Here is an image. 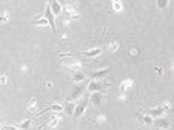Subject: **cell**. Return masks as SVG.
<instances>
[{"label": "cell", "instance_id": "cell-28", "mask_svg": "<svg viewBox=\"0 0 174 130\" xmlns=\"http://www.w3.org/2000/svg\"><path fill=\"white\" fill-rule=\"evenodd\" d=\"M3 128H5V130H17L16 127H11V125H5Z\"/></svg>", "mask_w": 174, "mask_h": 130}, {"label": "cell", "instance_id": "cell-14", "mask_svg": "<svg viewBox=\"0 0 174 130\" xmlns=\"http://www.w3.org/2000/svg\"><path fill=\"white\" fill-rule=\"evenodd\" d=\"M108 73H110V68H103V70L94 71V73H92V77H94V79H99V77H103L105 74H108Z\"/></svg>", "mask_w": 174, "mask_h": 130}, {"label": "cell", "instance_id": "cell-11", "mask_svg": "<svg viewBox=\"0 0 174 130\" xmlns=\"http://www.w3.org/2000/svg\"><path fill=\"white\" fill-rule=\"evenodd\" d=\"M154 122H156L157 128H163V130L169 125V121H168V119H165V118H157Z\"/></svg>", "mask_w": 174, "mask_h": 130}, {"label": "cell", "instance_id": "cell-23", "mask_svg": "<svg viewBox=\"0 0 174 130\" xmlns=\"http://www.w3.org/2000/svg\"><path fill=\"white\" fill-rule=\"evenodd\" d=\"M0 84L6 85V84H8V77H6V76H0Z\"/></svg>", "mask_w": 174, "mask_h": 130}, {"label": "cell", "instance_id": "cell-10", "mask_svg": "<svg viewBox=\"0 0 174 130\" xmlns=\"http://www.w3.org/2000/svg\"><path fill=\"white\" fill-rule=\"evenodd\" d=\"M163 109L162 107H157V109H151L148 110V116H151V118H160V116L163 115Z\"/></svg>", "mask_w": 174, "mask_h": 130}, {"label": "cell", "instance_id": "cell-27", "mask_svg": "<svg viewBox=\"0 0 174 130\" xmlns=\"http://www.w3.org/2000/svg\"><path fill=\"white\" fill-rule=\"evenodd\" d=\"M154 70H156V73H159V74H162V68H160V67H154Z\"/></svg>", "mask_w": 174, "mask_h": 130}, {"label": "cell", "instance_id": "cell-8", "mask_svg": "<svg viewBox=\"0 0 174 130\" xmlns=\"http://www.w3.org/2000/svg\"><path fill=\"white\" fill-rule=\"evenodd\" d=\"M49 8H51V12H52L54 16H57V14H60V12H62V5L57 2V0L51 2V3H49Z\"/></svg>", "mask_w": 174, "mask_h": 130}, {"label": "cell", "instance_id": "cell-22", "mask_svg": "<svg viewBox=\"0 0 174 130\" xmlns=\"http://www.w3.org/2000/svg\"><path fill=\"white\" fill-rule=\"evenodd\" d=\"M166 5H168L166 0H159V2H157V6H160V8H163V6H166Z\"/></svg>", "mask_w": 174, "mask_h": 130}, {"label": "cell", "instance_id": "cell-18", "mask_svg": "<svg viewBox=\"0 0 174 130\" xmlns=\"http://www.w3.org/2000/svg\"><path fill=\"white\" fill-rule=\"evenodd\" d=\"M131 85H132V81H131V79H126V81H123V84L120 85V90H122V93L125 92L126 88H129Z\"/></svg>", "mask_w": 174, "mask_h": 130}, {"label": "cell", "instance_id": "cell-17", "mask_svg": "<svg viewBox=\"0 0 174 130\" xmlns=\"http://www.w3.org/2000/svg\"><path fill=\"white\" fill-rule=\"evenodd\" d=\"M85 79V74L82 73V71H76V74H74V82H77V84H80Z\"/></svg>", "mask_w": 174, "mask_h": 130}, {"label": "cell", "instance_id": "cell-5", "mask_svg": "<svg viewBox=\"0 0 174 130\" xmlns=\"http://www.w3.org/2000/svg\"><path fill=\"white\" fill-rule=\"evenodd\" d=\"M108 87V84L106 82H91L89 85H88V90L91 93H94V92H102L103 88H106Z\"/></svg>", "mask_w": 174, "mask_h": 130}, {"label": "cell", "instance_id": "cell-24", "mask_svg": "<svg viewBox=\"0 0 174 130\" xmlns=\"http://www.w3.org/2000/svg\"><path fill=\"white\" fill-rule=\"evenodd\" d=\"M37 25H40V27H45V25H48V22H46L45 19H40V20H37Z\"/></svg>", "mask_w": 174, "mask_h": 130}, {"label": "cell", "instance_id": "cell-29", "mask_svg": "<svg viewBox=\"0 0 174 130\" xmlns=\"http://www.w3.org/2000/svg\"><path fill=\"white\" fill-rule=\"evenodd\" d=\"M156 130H163V128H156Z\"/></svg>", "mask_w": 174, "mask_h": 130}, {"label": "cell", "instance_id": "cell-21", "mask_svg": "<svg viewBox=\"0 0 174 130\" xmlns=\"http://www.w3.org/2000/svg\"><path fill=\"white\" fill-rule=\"evenodd\" d=\"M117 48H119V44H117V42H111V44H110V47H108V50H110V51H116Z\"/></svg>", "mask_w": 174, "mask_h": 130}, {"label": "cell", "instance_id": "cell-16", "mask_svg": "<svg viewBox=\"0 0 174 130\" xmlns=\"http://www.w3.org/2000/svg\"><path fill=\"white\" fill-rule=\"evenodd\" d=\"M36 109H37V99H31L26 104V110L28 112H36Z\"/></svg>", "mask_w": 174, "mask_h": 130}, {"label": "cell", "instance_id": "cell-26", "mask_svg": "<svg viewBox=\"0 0 174 130\" xmlns=\"http://www.w3.org/2000/svg\"><path fill=\"white\" fill-rule=\"evenodd\" d=\"M105 121V116L102 115V116H97V122H103Z\"/></svg>", "mask_w": 174, "mask_h": 130}, {"label": "cell", "instance_id": "cell-12", "mask_svg": "<svg viewBox=\"0 0 174 130\" xmlns=\"http://www.w3.org/2000/svg\"><path fill=\"white\" fill-rule=\"evenodd\" d=\"M63 109H65V112L68 113V115H74V109H76V106H74V102H73V101H68V102H66V106H65Z\"/></svg>", "mask_w": 174, "mask_h": 130}, {"label": "cell", "instance_id": "cell-9", "mask_svg": "<svg viewBox=\"0 0 174 130\" xmlns=\"http://www.w3.org/2000/svg\"><path fill=\"white\" fill-rule=\"evenodd\" d=\"M66 68H70V70H76V71H80V68H82V62H79V60H71V62H66Z\"/></svg>", "mask_w": 174, "mask_h": 130}, {"label": "cell", "instance_id": "cell-20", "mask_svg": "<svg viewBox=\"0 0 174 130\" xmlns=\"http://www.w3.org/2000/svg\"><path fill=\"white\" fill-rule=\"evenodd\" d=\"M113 8H114V11H117V12L122 11V8H123V6H122V2H117V0H116V2H113Z\"/></svg>", "mask_w": 174, "mask_h": 130}, {"label": "cell", "instance_id": "cell-2", "mask_svg": "<svg viewBox=\"0 0 174 130\" xmlns=\"http://www.w3.org/2000/svg\"><path fill=\"white\" fill-rule=\"evenodd\" d=\"M45 20L48 22V25L51 27V31L56 33V20H54V14L51 12L49 3H46V6H45Z\"/></svg>", "mask_w": 174, "mask_h": 130}, {"label": "cell", "instance_id": "cell-4", "mask_svg": "<svg viewBox=\"0 0 174 130\" xmlns=\"http://www.w3.org/2000/svg\"><path fill=\"white\" fill-rule=\"evenodd\" d=\"M62 110H63V106H60V104H51V106L46 107L45 110L37 112V116H43V115H46L49 112H62Z\"/></svg>", "mask_w": 174, "mask_h": 130}, {"label": "cell", "instance_id": "cell-15", "mask_svg": "<svg viewBox=\"0 0 174 130\" xmlns=\"http://www.w3.org/2000/svg\"><path fill=\"white\" fill-rule=\"evenodd\" d=\"M59 122H60L59 116H51L49 121H48V124H46V127H56V125H59Z\"/></svg>", "mask_w": 174, "mask_h": 130}, {"label": "cell", "instance_id": "cell-6", "mask_svg": "<svg viewBox=\"0 0 174 130\" xmlns=\"http://www.w3.org/2000/svg\"><path fill=\"white\" fill-rule=\"evenodd\" d=\"M85 92V85L83 84H77L76 85V88L73 90V93H71V98H70V101H73V99H77L80 95H82Z\"/></svg>", "mask_w": 174, "mask_h": 130}, {"label": "cell", "instance_id": "cell-19", "mask_svg": "<svg viewBox=\"0 0 174 130\" xmlns=\"http://www.w3.org/2000/svg\"><path fill=\"white\" fill-rule=\"evenodd\" d=\"M30 127H31V119H26L25 122H22V124L19 125V128H20V130H28Z\"/></svg>", "mask_w": 174, "mask_h": 130}, {"label": "cell", "instance_id": "cell-7", "mask_svg": "<svg viewBox=\"0 0 174 130\" xmlns=\"http://www.w3.org/2000/svg\"><path fill=\"white\" fill-rule=\"evenodd\" d=\"M89 101H91L92 104H94V106H100V102L103 101V96H102V93H100V92H94V93H91Z\"/></svg>", "mask_w": 174, "mask_h": 130}, {"label": "cell", "instance_id": "cell-25", "mask_svg": "<svg viewBox=\"0 0 174 130\" xmlns=\"http://www.w3.org/2000/svg\"><path fill=\"white\" fill-rule=\"evenodd\" d=\"M0 22H3V23H5V22H8V14H6V12H5L3 16H0Z\"/></svg>", "mask_w": 174, "mask_h": 130}, {"label": "cell", "instance_id": "cell-3", "mask_svg": "<svg viewBox=\"0 0 174 130\" xmlns=\"http://www.w3.org/2000/svg\"><path fill=\"white\" fill-rule=\"evenodd\" d=\"M88 102H89V98H88V96H83L82 99H80V102L76 106V109H74V115H76V116H82V115L85 113V110H86Z\"/></svg>", "mask_w": 174, "mask_h": 130}, {"label": "cell", "instance_id": "cell-13", "mask_svg": "<svg viewBox=\"0 0 174 130\" xmlns=\"http://www.w3.org/2000/svg\"><path fill=\"white\" fill-rule=\"evenodd\" d=\"M137 118L143 122V124H151L153 122V118L151 116H148V115H142V113H137Z\"/></svg>", "mask_w": 174, "mask_h": 130}, {"label": "cell", "instance_id": "cell-1", "mask_svg": "<svg viewBox=\"0 0 174 130\" xmlns=\"http://www.w3.org/2000/svg\"><path fill=\"white\" fill-rule=\"evenodd\" d=\"M102 53L100 48H92L89 51H83V53H65V54H60V57H66V56H85V57H96Z\"/></svg>", "mask_w": 174, "mask_h": 130}]
</instances>
